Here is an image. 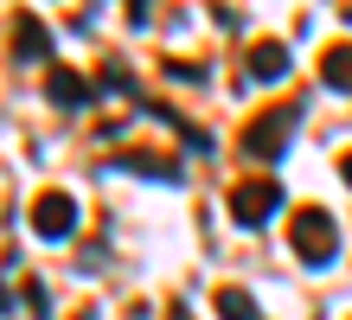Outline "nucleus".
<instances>
[{"instance_id":"nucleus-1","label":"nucleus","mask_w":352,"mask_h":320,"mask_svg":"<svg viewBox=\"0 0 352 320\" xmlns=\"http://www.w3.org/2000/svg\"><path fill=\"white\" fill-rule=\"evenodd\" d=\"M301 109L307 103H269V109H256L250 116V128H243V160H282L288 154V141H295V128H301Z\"/></svg>"},{"instance_id":"nucleus-2","label":"nucleus","mask_w":352,"mask_h":320,"mask_svg":"<svg viewBox=\"0 0 352 320\" xmlns=\"http://www.w3.org/2000/svg\"><path fill=\"white\" fill-rule=\"evenodd\" d=\"M288 250H295L307 269H327V263L340 256V231H333V218H327L320 205H301L295 218H288Z\"/></svg>"},{"instance_id":"nucleus-3","label":"nucleus","mask_w":352,"mask_h":320,"mask_svg":"<svg viewBox=\"0 0 352 320\" xmlns=\"http://www.w3.org/2000/svg\"><path fill=\"white\" fill-rule=\"evenodd\" d=\"M282 211V186L269 180V173H256V180H237L231 186V218L243 224V231H263L269 218Z\"/></svg>"},{"instance_id":"nucleus-4","label":"nucleus","mask_w":352,"mask_h":320,"mask_svg":"<svg viewBox=\"0 0 352 320\" xmlns=\"http://www.w3.org/2000/svg\"><path fill=\"white\" fill-rule=\"evenodd\" d=\"M32 231L45 244H65L77 231V199H71V192H38V199H32Z\"/></svg>"},{"instance_id":"nucleus-5","label":"nucleus","mask_w":352,"mask_h":320,"mask_svg":"<svg viewBox=\"0 0 352 320\" xmlns=\"http://www.w3.org/2000/svg\"><path fill=\"white\" fill-rule=\"evenodd\" d=\"M13 58H19V64H45V58H52V32H45V19L26 13V7L13 13Z\"/></svg>"},{"instance_id":"nucleus-6","label":"nucleus","mask_w":352,"mask_h":320,"mask_svg":"<svg viewBox=\"0 0 352 320\" xmlns=\"http://www.w3.org/2000/svg\"><path fill=\"white\" fill-rule=\"evenodd\" d=\"M45 96L58 103V109H84L90 103V83L71 71V64H45Z\"/></svg>"},{"instance_id":"nucleus-7","label":"nucleus","mask_w":352,"mask_h":320,"mask_svg":"<svg viewBox=\"0 0 352 320\" xmlns=\"http://www.w3.org/2000/svg\"><path fill=\"white\" fill-rule=\"evenodd\" d=\"M243 71H250L256 83L288 77V45H282V39H256V45H250V58H243Z\"/></svg>"},{"instance_id":"nucleus-8","label":"nucleus","mask_w":352,"mask_h":320,"mask_svg":"<svg viewBox=\"0 0 352 320\" xmlns=\"http://www.w3.org/2000/svg\"><path fill=\"white\" fill-rule=\"evenodd\" d=\"M320 77L333 83V90H352V45H327L320 52Z\"/></svg>"},{"instance_id":"nucleus-9","label":"nucleus","mask_w":352,"mask_h":320,"mask_svg":"<svg viewBox=\"0 0 352 320\" xmlns=\"http://www.w3.org/2000/svg\"><path fill=\"white\" fill-rule=\"evenodd\" d=\"M212 308H218L224 320H256V301H250V295H243L237 282H224V288L212 295Z\"/></svg>"},{"instance_id":"nucleus-10","label":"nucleus","mask_w":352,"mask_h":320,"mask_svg":"<svg viewBox=\"0 0 352 320\" xmlns=\"http://www.w3.org/2000/svg\"><path fill=\"white\" fill-rule=\"evenodd\" d=\"M116 167H129V173H154V180H179V167L167 154H116Z\"/></svg>"},{"instance_id":"nucleus-11","label":"nucleus","mask_w":352,"mask_h":320,"mask_svg":"<svg viewBox=\"0 0 352 320\" xmlns=\"http://www.w3.org/2000/svg\"><path fill=\"white\" fill-rule=\"evenodd\" d=\"M26 308H32L38 320H45V314H52V295H45V282H38V275H32V282H26Z\"/></svg>"},{"instance_id":"nucleus-12","label":"nucleus","mask_w":352,"mask_h":320,"mask_svg":"<svg viewBox=\"0 0 352 320\" xmlns=\"http://www.w3.org/2000/svg\"><path fill=\"white\" fill-rule=\"evenodd\" d=\"M340 180H346V186H352V154H340Z\"/></svg>"},{"instance_id":"nucleus-13","label":"nucleus","mask_w":352,"mask_h":320,"mask_svg":"<svg viewBox=\"0 0 352 320\" xmlns=\"http://www.w3.org/2000/svg\"><path fill=\"white\" fill-rule=\"evenodd\" d=\"M167 320H186V308H173V314H167Z\"/></svg>"},{"instance_id":"nucleus-14","label":"nucleus","mask_w":352,"mask_h":320,"mask_svg":"<svg viewBox=\"0 0 352 320\" xmlns=\"http://www.w3.org/2000/svg\"><path fill=\"white\" fill-rule=\"evenodd\" d=\"M0 314H7V288H0Z\"/></svg>"}]
</instances>
